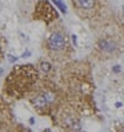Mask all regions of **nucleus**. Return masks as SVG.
<instances>
[{"instance_id":"6e6552de","label":"nucleus","mask_w":124,"mask_h":132,"mask_svg":"<svg viewBox=\"0 0 124 132\" xmlns=\"http://www.w3.org/2000/svg\"><path fill=\"white\" fill-rule=\"evenodd\" d=\"M8 59H9V62H10V63H14V62L16 61V57H14V56L9 54V56H8Z\"/></svg>"},{"instance_id":"9b49d317","label":"nucleus","mask_w":124,"mask_h":132,"mask_svg":"<svg viewBox=\"0 0 124 132\" xmlns=\"http://www.w3.org/2000/svg\"><path fill=\"white\" fill-rule=\"evenodd\" d=\"M27 56H30V52H29V51H27L26 53H24V54H23V57H24V58H26Z\"/></svg>"},{"instance_id":"f03ea898","label":"nucleus","mask_w":124,"mask_h":132,"mask_svg":"<svg viewBox=\"0 0 124 132\" xmlns=\"http://www.w3.org/2000/svg\"><path fill=\"white\" fill-rule=\"evenodd\" d=\"M99 48L104 52H113L115 49V43L111 40H100L99 41Z\"/></svg>"},{"instance_id":"0eeeda50","label":"nucleus","mask_w":124,"mask_h":132,"mask_svg":"<svg viewBox=\"0 0 124 132\" xmlns=\"http://www.w3.org/2000/svg\"><path fill=\"white\" fill-rule=\"evenodd\" d=\"M40 67H41V70L43 72V73H48L50 70H51V64L50 63H47V62H42L41 64H40Z\"/></svg>"},{"instance_id":"ddd939ff","label":"nucleus","mask_w":124,"mask_h":132,"mask_svg":"<svg viewBox=\"0 0 124 132\" xmlns=\"http://www.w3.org/2000/svg\"><path fill=\"white\" fill-rule=\"evenodd\" d=\"M34 122H35V120H34V119H32V117H31V119H30V123H31V125H32V123H34Z\"/></svg>"},{"instance_id":"f8f14e48","label":"nucleus","mask_w":124,"mask_h":132,"mask_svg":"<svg viewBox=\"0 0 124 132\" xmlns=\"http://www.w3.org/2000/svg\"><path fill=\"white\" fill-rule=\"evenodd\" d=\"M115 106H117V107H120V106H122V104H120V102H117Z\"/></svg>"},{"instance_id":"423d86ee","label":"nucleus","mask_w":124,"mask_h":132,"mask_svg":"<svg viewBox=\"0 0 124 132\" xmlns=\"http://www.w3.org/2000/svg\"><path fill=\"white\" fill-rule=\"evenodd\" d=\"M52 1H53V4L57 6V8H60V10L63 12V14H66L67 12V9H66V5H65L62 1H61V0H52Z\"/></svg>"},{"instance_id":"9d476101","label":"nucleus","mask_w":124,"mask_h":132,"mask_svg":"<svg viewBox=\"0 0 124 132\" xmlns=\"http://www.w3.org/2000/svg\"><path fill=\"white\" fill-rule=\"evenodd\" d=\"M72 41H73L75 45L77 43V36H76V35H72Z\"/></svg>"},{"instance_id":"20e7f679","label":"nucleus","mask_w":124,"mask_h":132,"mask_svg":"<svg viewBox=\"0 0 124 132\" xmlns=\"http://www.w3.org/2000/svg\"><path fill=\"white\" fill-rule=\"evenodd\" d=\"M65 123L73 130H81V123L76 119H73V117H66V119H65Z\"/></svg>"},{"instance_id":"39448f33","label":"nucleus","mask_w":124,"mask_h":132,"mask_svg":"<svg viewBox=\"0 0 124 132\" xmlns=\"http://www.w3.org/2000/svg\"><path fill=\"white\" fill-rule=\"evenodd\" d=\"M78 5L83 9H92L94 6V0H78Z\"/></svg>"},{"instance_id":"4468645a","label":"nucleus","mask_w":124,"mask_h":132,"mask_svg":"<svg viewBox=\"0 0 124 132\" xmlns=\"http://www.w3.org/2000/svg\"><path fill=\"white\" fill-rule=\"evenodd\" d=\"M123 10H124V8H123Z\"/></svg>"},{"instance_id":"1a4fd4ad","label":"nucleus","mask_w":124,"mask_h":132,"mask_svg":"<svg viewBox=\"0 0 124 132\" xmlns=\"http://www.w3.org/2000/svg\"><path fill=\"white\" fill-rule=\"evenodd\" d=\"M113 72H114V73H119V72H120V67H119V65H115V67H113Z\"/></svg>"},{"instance_id":"f257e3e1","label":"nucleus","mask_w":124,"mask_h":132,"mask_svg":"<svg viewBox=\"0 0 124 132\" xmlns=\"http://www.w3.org/2000/svg\"><path fill=\"white\" fill-rule=\"evenodd\" d=\"M47 45L50 47V49H53V51H60V49H63L65 46H66V40L65 37L61 35V33H53L51 37L48 38V42Z\"/></svg>"},{"instance_id":"7ed1b4c3","label":"nucleus","mask_w":124,"mask_h":132,"mask_svg":"<svg viewBox=\"0 0 124 132\" xmlns=\"http://www.w3.org/2000/svg\"><path fill=\"white\" fill-rule=\"evenodd\" d=\"M34 105L37 107V109H42V107H46L48 104H50V101L47 100V98L45 96V95H39L37 98H35L34 99Z\"/></svg>"}]
</instances>
